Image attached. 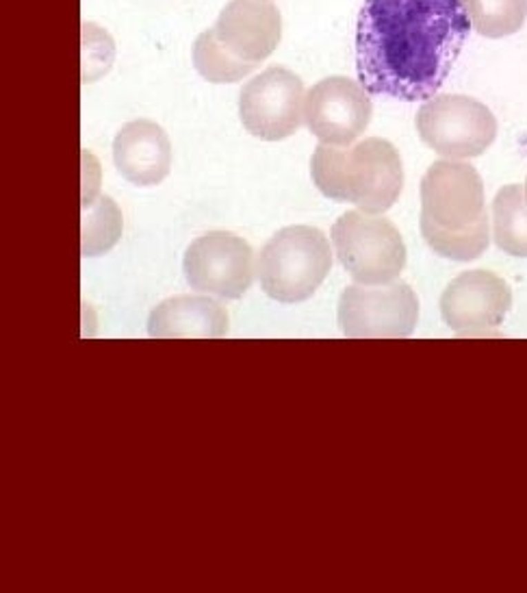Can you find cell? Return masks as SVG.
Returning a JSON list of instances; mask_svg holds the SVG:
<instances>
[{
	"label": "cell",
	"instance_id": "cell-1",
	"mask_svg": "<svg viewBox=\"0 0 527 593\" xmlns=\"http://www.w3.org/2000/svg\"><path fill=\"white\" fill-rule=\"evenodd\" d=\"M469 33L462 0H365L356 24L358 83L369 94L426 102L447 81Z\"/></svg>",
	"mask_w": 527,
	"mask_h": 593
},
{
	"label": "cell",
	"instance_id": "cell-2",
	"mask_svg": "<svg viewBox=\"0 0 527 593\" xmlns=\"http://www.w3.org/2000/svg\"><path fill=\"white\" fill-rule=\"evenodd\" d=\"M421 235L449 261H473L490 244L484 183L471 163L434 161L421 181Z\"/></svg>",
	"mask_w": 527,
	"mask_h": 593
},
{
	"label": "cell",
	"instance_id": "cell-3",
	"mask_svg": "<svg viewBox=\"0 0 527 593\" xmlns=\"http://www.w3.org/2000/svg\"><path fill=\"white\" fill-rule=\"evenodd\" d=\"M310 176L324 196L352 202L373 215L388 211L404 189L401 157L393 144L380 137L352 148L319 144L310 159Z\"/></svg>",
	"mask_w": 527,
	"mask_h": 593
},
{
	"label": "cell",
	"instance_id": "cell-4",
	"mask_svg": "<svg viewBox=\"0 0 527 593\" xmlns=\"http://www.w3.org/2000/svg\"><path fill=\"white\" fill-rule=\"evenodd\" d=\"M332 270V248L315 226H287L269 240L259 257L263 291L278 302H304Z\"/></svg>",
	"mask_w": 527,
	"mask_h": 593
},
{
	"label": "cell",
	"instance_id": "cell-5",
	"mask_svg": "<svg viewBox=\"0 0 527 593\" xmlns=\"http://www.w3.org/2000/svg\"><path fill=\"white\" fill-rule=\"evenodd\" d=\"M337 257L358 285L395 283L406 268V244L390 220L365 211L343 213L332 226Z\"/></svg>",
	"mask_w": 527,
	"mask_h": 593
},
{
	"label": "cell",
	"instance_id": "cell-6",
	"mask_svg": "<svg viewBox=\"0 0 527 593\" xmlns=\"http://www.w3.org/2000/svg\"><path fill=\"white\" fill-rule=\"evenodd\" d=\"M417 133L436 155L473 159L486 153L497 137L493 111L479 100L460 94H441L417 111Z\"/></svg>",
	"mask_w": 527,
	"mask_h": 593
},
{
	"label": "cell",
	"instance_id": "cell-7",
	"mask_svg": "<svg viewBox=\"0 0 527 593\" xmlns=\"http://www.w3.org/2000/svg\"><path fill=\"white\" fill-rule=\"evenodd\" d=\"M419 320V298L406 283L350 285L339 300V326L352 339L410 337Z\"/></svg>",
	"mask_w": 527,
	"mask_h": 593
},
{
	"label": "cell",
	"instance_id": "cell-8",
	"mask_svg": "<svg viewBox=\"0 0 527 593\" xmlns=\"http://www.w3.org/2000/svg\"><path fill=\"white\" fill-rule=\"evenodd\" d=\"M304 83L295 72L272 66L243 85L239 117L248 133L265 142L291 137L304 122Z\"/></svg>",
	"mask_w": 527,
	"mask_h": 593
},
{
	"label": "cell",
	"instance_id": "cell-9",
	"mask_svg": "<svg viewBox=\"0 0 527 593\" xmlns=\"http://www.w3.org/2000/svg\"><path fill=\"white\" fill-rule=\"evenodd\" d=\"M183 270L191 289L223 300L241 298L256 278L252 246L226 231L206 233L189 244Z\"/></svg>",
	"mask_w": 527,
	"mask_h": 593
},
{
	"label": "cell",
	"instance_id": "cell-10",
	"mask_svg": "<svg viewBox=\"0 0 527 593\" xmlns=\"http://www.w3.org/2000/svg\"><path fill=\"white\" fill-rule=\"evenodd\" d=\"M373 105L363 85L348 77H328L310 87L304 124L321 144L352 146L371 122Z\"/></svg>",
	"mask_w": 527,
	"mask_h": 593
},
{
	"label": "cell",
	"instance_id": "cell-11",
	"mask_svg": "<svg viewBox=\"0 0 527 593\" xmlns=\"http://www.w3.org/2000/svg\"><path fill=\"white\" fill-rule=\"evenodd\" d=\"M510 307L508 283L488 270L458 274L441 295L443 322L456 335H481L499 329Z\"/></svg>",
	"mask_w": 527,
	"mask_h": 593
},
{
	"label": "cell",
	"instance_id": "cell-12",
	"mask_svg": "<svg viewBox=\"0 0 527 593\" xmlns=\"http://www.w3.org/2000/svg\"><path fill=\"white\" fill-rule=\"evenodd\" d=\"M213 33L232 57L259 66L278 46L282 18L272 0H230L219 11Z\"/></svg>",
	"mask_w": 527,
	"mask_h": 593
},
{
	"label": "cell",
	"instance_id": "cell-13",
	"mask_svg": "<svg viewBox=\"0 0 527 593\" xmlns=\"http://www.w3.org/2000/svg\"><path fill=\"white\" fill-rule=\"evenodd\" d=\"M113 161L117 172L132 185H159L172 168L168 133L152 120L126 122L113 139Z\"/></svg>",
	"mask_w": 527,
	"mask_h": 593
},
{
	"label": "cell",
	"instance_id": "cell-14",
	"mask_svg": "<svg viewBox=\"0 0 527 593\" xmlns=\"http://www.w3.org/2000/svg\"><path fill=\"white\" fill-rule=\"evenodd\" d=\"M226 333H228V311L206 295H174L170 300H163L148 318V335L155 339H217Z\"/></svg>",
	"mask_w": 527,
	"mask_h": 593
},
{
	"label": "cell",
	"instance_id": "cell-15",
	"mask_svg": "<svg viewBox=\"0 0 527 593\" xmlns=\"http://www.w3.org/2000/svg\"><path fill=\"white\" fill-rule=\"evenodd\" d=\"M493 237L510 257L527 259V198L523 185H506L493 200Z\"/></svg>",
	"mask_w": 527,
	"mask_h": 593
},
{
	"label": "cell",
	"instance_id": "cell-16",
	"mask_svg": "<svg viewBox=\"0 0 527 593\" xmlns=\"http://www.w3.org/2000/svg\"><path fill=\"white\" fill-rule=\"evenodd\" d=\"M471 26L488 39L521 31L527 20V0H462Z\"/></svg>",
	"mask_w": 527,
	"mask_h": 593
},
{
	"label": "cell",
	"instance_id": "cell-17",
	"mask_svg": "<svg viewBox=\"0 0 527 593\" xmlns=\"http://www.w3.org/2000/svg\"><path fill=\"white\" fill-rule=\"evenodd\" d=\"M122 235V211L109 196H98L83 206L81 250L83 257H98L111 250Z\"/></svg>",
	"mask_w": 527,
	"mask_h": 593
},
{
	"label": "cell",
	"instance_id": "cell-18",
	"mask_svg": "<svg viewBox=\"0 0 527 593\" xmlns=\"http://www.w3.org/2000/svg\"><path fill=\"white\" fill-rule=\"evenodd\" d=\"M191 57H193L195 70L200 72V77H204L210 83H235L248 77L256 68V64L241 61V59L232 57L226 50L217 41L213 28H208V31L195 37Z\"/></svg>",
	"mask_w": 527,
	"mask_h": 593
},
{
	"label": "cell",
	"instance_id": "cell-19",
	"mask_svg": "<svg viewBox=\"0 0 527 593\" xmlns=\"http://www.w3.org/2000/svg\"><path fill=\"white\" fill-rule=\"evenodd\" d=\"M83 206L89 204L92 200L98 198V189H100V163L89 155L83 153Z\"/></svg>",
	"mask_w": 527,
	"mask_h": 593
},
{
	"label": "cell",
	"instance_id": "cell-20",
	"mask_svg": "<svg viewBox=\"0 0 527 593\" xmlns=\"http://www.w3.org/2000/svg\"><path fill=\"white\" fill-rule=\"evenodd\" d=\"M525 198H527V179H525Z\"/></svg>",
	"mask_w": 527,
	"mask_h": 593
}]
</instances>
